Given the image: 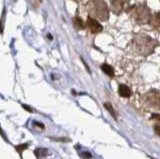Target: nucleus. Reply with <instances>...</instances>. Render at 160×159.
I'll return each instance as SVG.
<instances>
[{"label": "nucleus", "instance_id": "nucleus-1", "mask_svg": "<svg viewBox=\"0 0 160 159\" xmlns=\"http://www.w3.org/2000/svg\"><path fill=\"white\" fill-rule=\"evenodd\" d=\"M158 45L156 40H154L149 35L146 34H136L131 42H130V48L134 54H137L140 56H148L153 51L155 47Z\"/></svg>", "mask_w": 160, "mask_h": 159}, {"label": "nucleus", "instance_id": "nucleus-2", "mask_svg": "<svg viewBox=\"0 0 160 159\" xmlns=\"http://www.w3.org/2000/svg\"><path fill=\"white\" fill-rule=\"evenodd\" d=\"M90 16L101 21H106L109 18V10L104 0H91L88 4Z\"/></svg>", "mask_w": 160, "mask_h": 159}, {"label": "nucleus", "instance_id": "nucleus-3", "mask_svg": "<svg viewBox=\"0 0 160 159\" xmlns=\"http://www.w3.org/2000/svg\"><path fill=\"white\" fill-rule=\"evenodd\" d=\"M128 12L132 20L137 24H146L150 22V19L152 16L149 8L145 5L132 6L130 9H128Z\"/></svg>", "mask_w": 160, "mask_h": 159}, {"label": "nucleus", "instance_id": "nucleus-4", "mask_svg": "<svg viewBox=\"0 0 160 159\" xmlns=\"http://www.w3.org/2000/svg\"><path fill=\"white\" fill-rule=\"evenodd\" d=\"M143 103L153 110L160 111V91L151 89L143 96Z\"/></svg>", "mask_w": 160, "mask_h": 159}, {"label": "nucleus", "instance_id": "nucleus-5", "mask_svg": "<svg viewBox=\"0 0 160 159\" xmlns=\"http://www.w3.org/2000/svg\"><path fill=\"white\" fill-rule=\"evenodd\" d=\"M129 0H110L111 10L115 14H120L124 10H126Z\"/></svg>", "mask_w": 160, "mask_h": 159}, {"label": "nucleus", "instance_id": "nucleus-6", "mask_svg": "<svg viewBox=\"0 0 160 159\" xmlns=\"http://www.w3.org/2000/svg\"><path fill=\"white\" fill-rule=\"evenodd\" d=\"M86 25L88 27V29L90 30V32L93 33V34H97V33H100L102 31V25L100 24L96 19L91 17V16H89L87 18V22H86Z\"/></svg>", "mask_w": 160, "mask_h": 159}, {"label": "nucleus", "instance_id": "nucleus-7", "mask_svg": "<svg viewBox=\"0 0 160 159\" xmlns=\"http://www.w3.org/2000/svg\"><path fill=\"white\" fill-rule=\"evenodd\" d=\"M150 24L156 31L160 32V12L154 13L150 19Z\"/></svg>", "mask_w": 160, "mask_h": 159}, {"label": "nucleus", "instance_id": "nucleus-8", "mask_svg": "<svg viewBox=\"0 0 160 159\" xmlns=\"http://www.w3.org/2000/svg\"><path fill=\"white\" fill-rule=\"evenodd\" d=\"M118 93L120 96L124 98H128L131 96V90H130V88L127 85H125V84H120L118 87Z\"/></svg>", "mask_w": 160, "mask_h": 159}, {"label": "nucleus", "instance_id": "nucleus-9", "mask_svg": "<svg viewBox=\"0 0 160 159\" xmlns=\"http://www.w3.org/2000/svg\"><path fill=\"white\" fill-rule=\"evenodd\" d=\"M101 69H102V71L106 74V75L110 76V77H113L114 76V69L112 66H110L109 64H106V63H104L101 65Z\"/></svg>", "mask_w": 160, "mask_h": 159}, {"label": "nucleus", "instance_id": "nucleus-10", "mask_svg": "<svg viewBox=\"0 0 160 159\" xmlns=\"http://www.w3.org/2000/svg\"><path fill=\"white\" fill-rule=\"evenodd\" d=\"M73 24H74V27L78 29V30H83V29L85 28V24L84 22L82 21V19L76 16V17H74L73 19Z\"/></svg>", "mask_w": 160, "mask_h": 159}, {"label": "nucleus", "instance_id": "nucleus-11", "mask_svg": "<svg viewBox=\"0 0 160 159\" xmlns=\"http://www.w3.org/2000/svg\"><path fill=\"white\" fill-rule=\"evenodd\" d=\"M104 106H105V108L107 109V110L110 112V114H111V115L115 118V119H117V113L115 112V110L113 109V107H112V105L110 103H105L104 104Z\"/></svg>", "mask_w": 160, "mask_h": 159}, {"label": "nucleus", "instance_id": "nucleus-12", "mask_svg": "<svg viewBox=\"0 0 160 159\" xmlns=\"http://www.w3.org/2000/svg\"><path fill=\"white\" fill-rule=\"evenodd\" d=\"M47 152L48 151L44 148H39V149H36V150H35V154H36V156L38 158H41L45 155H47Z\"/></svg>", "mask_w": 160, "mask_h": 159}, {"label": "nucleus", "instance_id": "nucleus-13", "mask_svg": "<svg viewBox=\"0 0 160 159\" xmlns=\"http://www.w3.org/2000/svg\"><path fill=\"white\" fill-rule=\"evenodd\" d=\"M27 147H28V143H25V144H20V145H17L15 148H16V150H17L19 153H22Z\"/></svg>", "mask_w": 160, "mask_h": 159}, {"label": "nucleus", "instance_id": "nucleus-14", "mask_svg": "<svg viewBox=\"0 0 160 159\" xmlns=\"http://www.w3.org/2000/svg\"><path fill=\"white\" fill-rule=\"evenodd\" d=\"M154 131L157 135L160 136V124H155L154 125Z\"/></svg>", "mask_w": 160, "mask_h": 159}, {"label": "nucleus", "instance_id": "nucleus-15", "mask_svg": "<svg viewBox=\"0 0 160 159\" xmlns=\"http://www.w3.org/2000/svg\"><path fill=\"white\" fill-rule=\"evenodd\" d=\"M152 119H155V120H158L160 121V114H152V116H151Z\"/></svg>", "mask_w": 160, "mask_h": 159}]
</instances>
